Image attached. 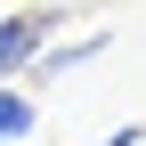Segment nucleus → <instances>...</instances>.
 I'll return each instance as SVG.
<instances>
[{
    "label": "nucleus",
    "mask_w": 146,
    "mask_h": 146,
    "mask_svg": "<svg viewBox=\"0 0 146 146\" xmlns=\"http://www.w3.org/2000/svg\"><path fill=\"white\" fill-rule=\"evenodd\" d=\"M57 25H65V8H16V16H0V81H8V73H25L33 49H41Z\"/></svg>",
    "instance_id": "obj_1"
},
{
    "label": "nucleus",
    "mask_w": 146,
    "mask_h": 146,
    "mask_svg": "<svg viewBox=\"0 0 146 146\" xmlns=\"http://www.w3.org/2000/svg\"><path fill=\"white\" fill-rule=\"evenodd\" d=\"M89 57H106V33H81V41H65V49H33V81H65L73 65H89Z\"/></svg>",
    "instance_id": "obj_2"
},
{
    "label": "nucleus",
    "mask_w": 146,
    "mask_h": 146,
    "mask_svg": "<svg viewBox=\"0 0 146 146\" xmlns=\"http://www.w3.org/2000/svg\"><path fill=\"white\" fill-rule=\"evenodd\" d=\"M25 130H33V98H25V89H0V146L25 138Z\"/></svg>",
    "instance_id": "obj_3"
},
{
    "label": "nucleus",
    "mask_w": 146,
    "mask_h": 146,
    "mask_svg": "<svg viewBox=\"0 0 146 146\" xmlns=\"http://www.w3.org/2000/svg\"><path fill=\"white\" fill-rule=\"evenodd\" d=\"M89 146H146V130L130 122V130H106V138H89Z\"/></svg>",
    "instance_id": "obj_4"
}]
</instances>
